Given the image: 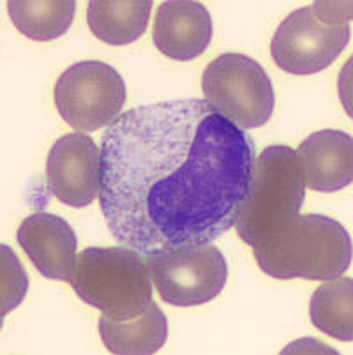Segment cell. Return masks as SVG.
Here are the masks:
<instances>
[{
  "label": "cell",
  "mask_w": 353,
  "mask_h": 355,
  "mask_svg": "<svg viewBox=\"0 0 353 355\" xmlns=\"http://www.w3.org/2000/svg\"><path fill=\"white\" fill-rule=\"evenodd\" d=\"M255 141L205 99L132 108L101 138L108 230L141 257L232 230L249 191Z\"/></svg>",
  "instance_id": "6da1fadb"
},
{
  "label": "cell",
  "mask_w": 353,
  "mask_h": 355,
  "mask_svg": "<svg viewBox=\"0 0 353 355\" xmlns=\"http://www.w3.org/2000/svg\"><path fill=\"white\" fill-rule=\"evenodd\" d=\"M265 274L276 279L329 282L352 263V237L341 223L320 214L299 216L276 237L252 246Z\"/></svg>",
  "instance_id": "7a4b0ae2"
},
{
  "label": "cell",
  "mask_w": 353,
  "mask_h": 355,
  "mask_svg": "<svg viewBox=\"0 0 353 355\" xmlns=\"http://www.w3.org/2000/svg\"><path fill=\"white\" fill-rule=\"evenodd\" d=\"M306 200L302 168L293 148L270 145L252 163L249 191L239 214L237 234L248 246L276 237L299 219Z\"/></svg>",
  "instance_id": "3957f363"
},
{
  "label": "cell",
  "mask_w": 353,
  "mask_h": 355,
  "mask_svg": "<svg viewBox=\"0 0 353 355\" xmlns=\"http://www.w3.org/2000/svg\"><path fill=\"white\" fill-rule=\"evenodd\" d=\"M67 283L85 304L113 320L136 318L152 302V277L145 258L124 246L82 251Z\"/></svg>",
  "instance_id": "277c9868"
},
{
  "label": "cell",
  "mask_w": 353,
  "mask_h": 355,
  "mask_svg": "<svg viewBox=\"0 0 353 355\" xmlns=\"http://www.w3.org/2000/svg\"><path fill=\"white\" fill-rule=\"evenodd\" d=\"M352 2H315L290 12L272 37L270 55L290 74H315L350 43Z\"/></svg>",
  "instance_id": "5b68a950"
},
{
  "label": "cell",
  "mask_w": 353,
  "mask_h": 355,
  "mask_svg": "<svg viewBox=\"0 0 353 355\" xmlns=\"http://www.w3.org/2000/svg\"><path fill=\"white\" fill-rule=\"evenodd\" d=\"M205 101L219 115L241 129L267 124L276 106L268 74L244 53H223L203 71Z\"/></svg>",
  "instance_id": "8992f818"
},
{
  "label": "cell",
  "mask_w": 353,
  "mask_h": 355,
  "mask_svg": "<svg viewBox=\"0 0 353 355\" xmlns=\"http://www.w3.org/2000/svg\"><path fill=\"white\" fill-rule=\"evenodd\" d=\"M144 258L161 299L177 308L210 302L228 279L225 254L212 242L171 246Z\"/></svg>",
  "instance_id": "52a82bcc"
},
{
  "label": "cell",
  "mask_w": 353,
  "mask_h": 355,
  "mask_svg": "<svg viewBox=\"0 0 353 355\" xmlns=\"http://www.w3.org/2000/svg\"><path fill=\"white\" fill-rule=\"evenodd\" d=\"M55 106L76 131H97L121 117L126 83L113 66L83 60L67 67L55 83Z\"/></svg>",
  "instance_id": "ba28073f"
},
{
  "label": "cell",
  "mask_w": 353,
  "mask_h": 355,
  "mask_svg": "<svg viewBox=\"0 0 353 355\" xmlns=\"http://www.w3.org/2000/svg\"><path fill=\"white\" fill-rule=\"evenodd\" d=\"M46 182L57 200L83 209L101 195V148L85 133L58 138L48 153Z\"/></svg>",
  "instance_id": "9c48e42d"
},
{
  "label": "cell",
  "mask_w": 353,
  "mask_h": 355,
  "mask_svg": "<svg viewBox=\"0 0 353 355\" xmlns=\"http://www.w3.org/2000/svg\"><path fill=\"white\" fill-rule=\"evenodd\" d=\"M209 9L194 0H166L155 12L152 41L168 59L187 62L198 59L212 41Z\"/></svg>",
  "instance_id": "30bf717a"
},
{
  "label": "cell",
  "mask_w": 353,
  "mask_h": 355,
  "mask_svg": "<svg viewBox=\"0 0 353 355\" xmlns=\"http://www.w3.org/2000/svg\"><path fill=\"white\" fill-rule=\"evenodd\" d=\"M18 244L39 274L55 282H69L78 239L66 219L50 212L28 216L18 228Z\"/></svg>",
  "instance_id": "8fae6325"
},
{
  "label": "cell",
  "mask_w": 353,
  "mask_h": 355,
  "mask_svg": "<svg viewBox=\"0 0 353 355\" xmlns=\"http://www.w3.org/2000/svg\"><path fill=\"white\" fill-rule=\"evenodd\" d=\"M304 182L318 193H334L353 180V138L338 129L313 133L295 150Z\"/></svg>",
  "instance_id": "7c38bea8"
},
{
  "label": "cell",
  "mask_w": 353,
  "mask_h": 355,
  "mask_svg": "<svg viewBox=\"0 0 353 355\" xmlns=\"http://www.w3.org/2000/svg\"><path fill=\"white\" fill-rule=\"evenodd\" d=\"M97 329L105 347L115 355L155 354L168 340L166 315L154 301L131 320H113L103 315Z\"/></svg>",
  "instance_id": "4fadbf2b"
},
{
  "label": "cell",
  "mask_w": 353,
  "mask_h": 355,
  "mask_svg": "<svg viewBox=\"0 0 353 355\" xmlns=\"http://www.w3.org/2000/svg\"><path fill=\"white\" fill-rule=\"evenodd\" d=\"M152 0H92L87 21L97 40L122 46L145 34L150 18Z\"/></svg>",
  "instance_id": "5bb4252c"
},
{
  "label": "cell",
  "mask_w": 353,
  "mask_h": 355,
  "mask_svg": "<svg viewBox=\"0 0 353 355\" xmlns=\"http://www.w3.org/2000/svg\"><path fill=\"white\" fill-rule=\"evenodd\" d=\"M309 318L318 331L339 341L353 340V282L334 277L323 283L309 301Z\"/></svg>",
  "instance_id": "9a60e30c"
},
{
  "label": "cell",
  "mask_w": 353,
  "mask_h": 355,
  "mask_svg": "<svg viewBox=\"0 0 353 355\" xmlns=\"http://www.w3.org/2000/svg\"><path fill=\"white\" fill-rule=\"evenodd\" d=\"M11 21L32 41L57 40L69 31L76 12L74 0H11L8 2Z\"/></svg>",
  "instance_id": "2e32d148"
},
{
  "label": "cell",
  "mask_w": 353,
  "mask_h": 355,
  "mask_svg": "<svg viewBox=\"0 0 353 355\" xmlns=\"http://www.w3.org/2000/svg\"><path fill=\"white\" fill-rule=\"evenodd\" d=\"M0 257H2V261H0V267H2V274H0L2 301H0V306H2V318H6L8 313H11L12 309H16L24 302L31 279H28L27 270L19 263L18 257H16L11 248L2 244L0 246Z\"/></svg>",
  "instance_id": "e0dca14e"
}]
</instances>
